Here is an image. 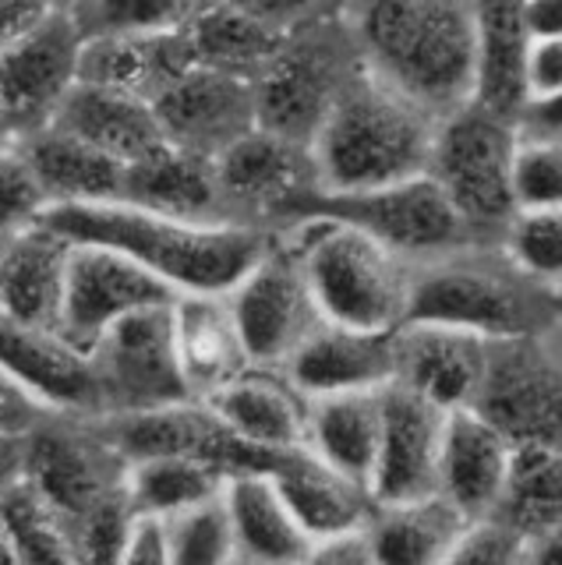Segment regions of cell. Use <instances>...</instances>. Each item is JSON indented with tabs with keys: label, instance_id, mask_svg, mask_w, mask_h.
Wrapping results in <instances>:
<instances>
[{
	"label": "cell",
	"instance_id": "cell-1",
	"mask_svg": "<svg viewBox=\"0 0 562 565\" xmlns=\"http://www.w3.org/2000/svg\"><path fill=\"white\" fill-rule=\"evenodd\" d=\"M347 18L364 67L396 93L438 117L474 99L478 0H350Z\"/></svg>",
	"mask_w": 562,
	"mask_h": 565
},
{
	"label": "cell",
	"instance_id": "cell-2",
	"mask_svg": "<svg viewBox=\"0 0 562 565\" xmlns=\"http://www.w3.org/2000/svg\"><path fill=\"white\" fill-rule=\"evenodd\" d=\"M43 223L67 241L125 252L152 276H160L173 294H226L276 237L241 223L163 216L131 202L50 205Z\"/></svg>",
	"mask_w": 562,
	"mask_h": 565
},
{
	"label": "cell",
	"instance_id": "cell-3",
	"mask_svg": "<svg viewBox=\"0 0 562 565\" xmlns=\"http://www.w3.org/2000/svg\"><path fill=\"white\" fill-rule=\"evenodd\" d=\"M435 131L438 114L361 67L311 141L322 191H372L428 173Z\"/></svg>",
	"mask_w": 562,
	"mask_h": 565
},
{
	"label": "cell",
	"instance_id": "cell-4",
	"mask_svg": "<svg viewBox=\"0 0 562 565\" xmlns=\"http://www.w3.org/2000/svg\"><path fill=\"white\" fill-rule=\"evenodd\" d=\"M284 237L301 258L322 318L382 332L407 322L417 265L375 241L368 230L329 212H311Z\"/></svg>",
	"mask_w": 562,
	"mask_h": 565
},
{
	"label": "cell",
	"instance_id": "cell-5",
	"mask_svg": "<svg viewBox=\"0 0 562 565\" xmlns=\"http://www.w3.org/2000/svg\"><path fill=\"white\" fill-rule=\"evenodd\" d=\"M481 244L414 269L407 322H443L485 335L488 343L541 335L555 318V294L527 279L513 262L499 255H474Z\"/></svg>",
	"mask_w": 562,
	"mask_h": 565
},
{
	"label": "cell",
	"instance_id": "cell-6",
	"mask_svg": "<svg viewBox=\"0 0 562 565\" xmlns=\"http://www.w3.org/2000/svg\"><path fill=\"white\" fill-rule=\"evenodd\" d=\"M361 67L347 11L290 29L255 78L258 128L311 146Z\"/></svg>",
	"mask_w": 562,
	"mask_h": 565
},
{
	"label": "cell",
	"instance_id": "cell-7",
	"mask_svg": "<svg viewBox=\"0 0 562 565\" xmlns=\"http://www.w3.org/2000/svg\"><path fill=\"white\" fill-rule=\"evenodd\" d=\"M520 141V120L464 103L438 117L428 177L449 194L456 212L485 244L499 241L502 226L517 212L509 170Z\"/></svg>",
	"mask_w": 562,
	"mask_h": 565
},
{
	"label": "cell",
	"instance_id": "cell-8",
	"mask_svg": "<svg viewBox=\"0 0 562 565\" xmlns=\"http://www.w3.org/2000/svg\"><path fill=\"white\" fill-rule=\"evenodd\" d=\"M216 181L226 220L266 234H287L322 194L311 146L269 128H255L220 152Z\"/></svg>",
	"mask_w": 562,
	"mask_h": 565
},
{
	"label": "cell",
	"instance_id": "cell-9",
	"mask_svg": "<svg viewBox=\"0 0 562 565\" xmlns=\"http://www.w3.org/2000/svg\"><path fill=\"white\" fill-rule=\"evenodd\" d=\"M311 212H329V216L368 230L375 241L393 247L411 265H425L435 258L467 252L474 244H485L467 226L460 212H456L449 194L428 173H417L407 177V181L372 188V191H347V194L322 191L315 199Z\"/></svg>",
	"mask_w": 562,
	"mask_h": 565
},
{
	"label": "cell",
	"instance_id": "cell-10",
	"mask_svg": "<svg viewBox=\"0 0 562 565\" xmlns=\"http://www.w3.org/2000/svg\"><path fill=\"white\" fill-rule=\"evenodd\" d=\"M226 300L237 315L252 361L262 367H284L305 335L322 322L301 258L284 234H276L248 273L226 290Z\"/></svg>",
	"mask_w": 562,
	"mask_h": 565
},
{
	"label": "cell",
	"instance_id": "cell-11",
	"mask_svg": "<svg viewBox=\"0 0 562 565\" xmlns=\"http://www.w3.org/2000/svg\"><path fill=\"white\" fill-rule=\"evenodd\" d=\"M25 481L64 512L75 537L85 512L125 488L128 459L99 431L96 417L54 414L25 435Z\"/></svg>",
	"mask_w": 562,
	"mask_h": 565
},
{
	"label": "cell",
	"instance_id": "cell-12",
	"mask_svg": "<svg viewBox=\"0 0 562 565\" xmlns=\"http://www.w3.org/2000/svg\"><path fill=\"white\" fill-rule=\"evenodd\" d=\"M170 305L120 318L89 350L99 382V417L146 411V406L191 396L178 364V350H173Z\"/></svg>",
	"mask_w": 562,
	"mask_h": 565
},
{
	"label": "cell",
	"instance_id": "cell-13",
	"mask_svg": "<svg viewBox=\"0 0 562 565\" xmlns=\"http://www.w3.org/2000/svg\"><path fill=\"white\" fill-rule=\"evenodd\" d=\"M474 406L517 446L562 449V364L541 347V335L488 347L485 385Z\"/></svg>",
	"mask_w": 562,
	"mask_h": 565
},
{
	"label": "cell",
	"instance_id": "cell-14",
	"mask_svg": "<svg viewBox=\"0 0 562 565\" xmlns=\"http://www.w3.org/2000/svg\"><path fill=\"white\" fill-rule=\"evenodd\" d=\"M72 244L75 247L67 258L57 329L78 347L93 350L99 335L117 326L120 318L170 305L178 297L160 276H152L146 265H138L125 252L89 241Z\"/></svg>",
	"mask_w": 562,
	"mask_h": 565
},
{
	"label": "cell",
	"instance_id": "cell-15",
	"mask_svg": "<svg viewBox=\"0 0 562 565\" xmlns=\"http://www.w3.org/2000/svg\"><path fill=\"white\" fill-rule=\"evenodd\" d=\"M82 46L85 35L61 4L22 40L0 50V110L19 138L46 128L82 82Z\"/></svg>",
	"mask_w": 562,
	"mask_h": 565
},
{
	"label": "cell",
	"instance_id": "cell-16",
	"mask_svg": "<svg viewBox=\"0 0 562 565\" xmlns=\"http://www.w3.org/2000/svg\"><path fill=\"white\" fill-rule=\"evenodd\" d=\"M96 424L128 463L146 456H199L226 473L269 467L266 456L252 449L248 441H241L220 420L213 406L195 396L163 406H146V411L103 414L96 417Z\"/></svg>",
	"mask_w": 562,
	"mask_h": 565
},
{
	"label": "cell",
	"instance_id": "cell-17",
	"mask_svg": "<svg viewBox=\"0 0 562 565\" xmlns=\"http://www.w3.org/2000/svg\"><path fill=\"white\" fill-rule=\"evenodd\" d=\"M163 138L216 159L258 128L255 82L195 64L152 103Z\"/></svg>",
	"mask_w": 562,
	"mask_h": 565
},
{
	"label": "cell",
	"instance_id": "cell-18",
	"mask_svg": "<svg viewBox=\"0 0 562 565\" xmlns=\"http://www.w3.org/2000/svg\"><path fill=\"white\" fill-rule=\"evenodd\" d=\"M446 411L390 382L382 393V438L372 470L375 505L411 502L438 491V449H443Z\"/></svg>",
	"mask_w": 562,
	"mask_h": 565
},
{
	"label": "cell",
	"instance_id": "cell-19",
	"mask_svg": "<svg viewBox=\"0 0 562 565\" xmlns=\"http://www.w3.org/2000/svg\"><path fill=\"white\" fill-rule=\"evenodd\" d=\"M0 364L50 414L99 417V382L93 353L57 326H22L0 318Z\"/></svg>",
	"mask_w": 562,
	"mask_h": 565
},
{
	"label": "cell",
	"instance_id": "cell-20",
	"mask_svg": "<svg viewBox=\"0 0 562 565\" xmlns=\"http://www.w3.org/2000/svg\"><path fill=\"white\" fill-rule=\"evenodd\" d=\"M513 456L517 441L478 406L449 411L443 424V449H438V494L467 520L496 516L513 473Z\"/></svg>",
	"mask_w": 562,
	"mask_h": 565
},
{
	"label": "cell",
	"instance_id": "cell-21",
	"mask_svg": "<svg viewBox=\"0 0 562 565\" xmlns=\"http://www.w3.org/2000/svg\"><path fill=\"white\" fill-rule=\"evenodd\" d=\"M488 340L443 322H403L396 329V379L438 411L474 406L488 371Z\"/></svg>",
	"mask_w": 562,
	"mask_h": 565
},
{
	"label": "cell",
	"instance_id": "cell-22",
	"mask_svg": "<svg viewBox=\"0 0 562 565\" xmlns=\"http://www.w3.org/2000/svg\"><path fill=\"white\" fill-rule=\"evenodd\" d=\"M284 375L308 399L385 388L396 379V329H354L322 318L287 358Z\"/></svg>",
	"mask_w": 562,
	"mask_h": 565
},
{
	"label": "cell",
	"instance_id": "cell-23",
	"mask_svg": "<svg viewBox=\"0 0 562 565\" xmlns=\"http://www.w3.org/2000/svg\"><path fill=\"white\" fill-rule=\"evenodd\" d=\"M170 326L184 385L195 399L216 396L255 364L226 294H178L170 305Z\"/></svg>",
	"mask_w": 562,
	"mask_h": 565
},
{
	"label": "cell",
	"instance_id": "cell-24",
	"mask_svg": "<svg viewBox=\"0 0 562 565\" xmlns=\"http://www.w3.org/2000/svg\"><path fill=\"white\" fill-rule=\"evenodd\" d=\"M266 470L311 544L343 530H361L375 516L372 491L308 446L276 452Z\"/></svg>",
	"mask_w": 562,
	"mask_h": 565
},
{
	"label": "cell",
	"instance_id": "cell-25",
	"mask_svg": "<svg viewBox=\"0 0 562 565\" xmlns=\"http://www.w3.org/2000/svg\"><path fill=\"white\" fill-rule=\"evenodd\" d=\"M205 403L220 414L226 428L266 459L284 449L305 446L308 396L284 375V367L252 364Z\"/></svg>",
	"mask_w": 562,
	"mask_h": 565
},
{
	"label": "cell",
	"instance_id": "cell-26",
	"mask_svg": "<svg viewBox=\"0 0 562 565\" xmlns=\"http://www.w3.org/2000/svg\"><path fill=\"white\" fill-rule=\"evenodd\" d=\"M72 241L43 220L4 237L0 247V318L22 326H57Z\"/></svg>",
	"mask_w": 562,
	"mask_h": 565
},
{
	"label": "cell",
	"instance_id": "cell-27",
	"mask_svg": "<svg viewBox=\"0 0 562 565\" xmlns=\"http://www.w3.org/2000/svg\"><path fill=\"white\" fill-rule=\"evenodd\" d=\"M120 202L163 212V216L231 223L220 199L216 159L181 149L173 141H160L156 149L125 167Z\"/></svg>",
	"mask_w": 562,
	"mask_h": 565
},
{
	"label": "cell",
	"instance_id": "cell-28",
	"mask_svg": "<svg viewBox=\"0 0 562 565\" xmlns=\"http://www.w3.org/2000/svg\"><path fill=\"white\" fill-rule=\"evenodd\" d=\"M191 67H195V57H191L184 29L93 35L82 46V82L120 88L146 103L160 99Z\"/></svg>",
	"mask_w": 562,
	"mask_h": 565
},
{
	"label": "cell",
	"instance_id": "cell-29",
	"mask_svg": "<svg viewBox=\"0 0 562 565\" xmlns=\"http://www.w3.org/2000/svg\"><path fill=\"white\" fill-rule=\"evenodd\" d=\"M223 502L234 526V562L297 565L308 562L311 537L294 520L269 470H241L223 484Z\"/></svg>",
	"mask_w": 562,
	"mask_h": 565
},
{
	"label": "cell",
	"instance_id": "cell-30",
	"mask_svg": "<svg viewBox=\"0 0 562 565\" xmlns=\"http://www.w3.org/2000/svg\"><path fill=\"white\" fill-rule=\"evenodd\" d=\"M50 124L78 135L82 141L120 159L125 167L156 149L160 141H167L152 103L96 82H78Z\"/></svg>",
	"mask_w": 562,
	"mask_h": 565
},
{
	"label": "cell",
	"instance_id": "cell-31",
	"mask_svg": "<svg viewBox=\"0 0 562 565\" xmlns=\"http://www.w3.org/2000/svg\"><path fill=\"white\" fill-rule=\"evenodd\" d=\"M19 141L40 177L50 205L120 202V191H125V163L120 159L57 128V124L29 131Z\"/></svg>",
	"mask_w": 562,
	"mask_h": 565
},
{
	"label": "cell",
	"instance_id": "cell-32",
	"mask_svg": "<svg viewBox=\"0 0 562 565\" xmlns=\"http://www.w3.org/2000/svg\"><path fill=\"white\" fill-rule=\"evenodd\" d=\"M527 53L520 0H478V64H474V103L520 120L527 110Z\"/></svg>",
	"mask_w": 562,
	"mask_h": 565
},
{
	"label": "cell",
	"instance_id": "cell-33",
	"mask_svg": "<svg viewBox=\"0 0 562 565\" xmlns=\"http://www.w3.org/2000/svg\"><path fill=\"white\" fill-rule=\"evenodd\" d=\"M382 393L385 388H361V393H332L308 399L305 446L329 459L332 467H340L347 477L361 481L364 488L372 484L382 438Z\"/></svg>",
	"mask_w": 562,
	"mask_h": 565
},
{
	"label": "cell",
	"instance_id": "cell-34",
	"mask_svg": "<svg viewBox=\"0 0 562 565\" xmlns=\"http://www.w3.org/2000/svg\"><path fill=\"white\" fill-rule=\"evenodd\" d=\"M464 526V512L435 491L425 499L375 505L368 537H372L375 565H435L449 562Z\"/></svg>",
	"mask_w": 562,
	"mask_h": 565
},
{
	"label": "cell",
	"instance_id": "cell-35",
	"mask_svg": "<svg viewBox=\"0 0 562 565\" xmlns=\"http://www.w3.org/2000/svg\"><path fill=\"white\" fill-rule=\"evenodd\" d=\"M184 35L195 64L255 82L287 32L273 29L252 11L231 4V0H205L199 14L188 22Z\"/></svg>",
	"mask_w": 562,
	"mask_h": 565
},
{
	"label": "cell",
	"instance_id": "cell-36",
	"mask_svg": "<svg viewBox=\"0 0 562 565\" xmlns=\"http://www.w3.org/2000/svg\"><path fill=\"white\" fill-rule=\"evenodd\" d=\"M226 470L199 456H146L128 463V494L138 512L173 516L195 502L213 499L226 484Z\"/></svg>",
	"mask_w": 562,
	"mask_h": 565
},
{
	"label": "cell",
	"instance_id": "cell-37",
	"mask_svg": "<svg viewBox=\"0 0 562 565\" xmlns=\"http://www.w3.org/2000/svg\"><path fill=\"white\" fill-rule=\"evenodd\" d=\"M499 516L531 541L562 526V449L517 446Z\"/></svg>",
	"mask_w": 562,
	"mask_h": 565
},
{
	"label": "cell",
	"instance_id": "cell-38",
	"mask_svg": "<svg viewBox=\"0 0 562 565\" xmlns=\"http://www.w3.org/2000/svg\"><path fill=\"white\" fill-rule=\"evenodd\" d=\"M0 523L8 530L14 562H78L72 523L36 484L25 481V473L0 491Z\"/></svg>",
	"mask_w": 562,
	"mask_h": 565
},
{
	"label": "cell",
	"instance_id": "cell-39",
	"mask_svg": "<svg viewBox=\"0 0 562 565\" xmlns=\"http://www.w3.org/2000/svg\"><path fill=\"white\" fill-rule=\"evenodd\" d=\"M205 0H67L85 40L128 32H181Z\"/></svg>",
	"mask_w": 562,
	"mask_h": 565
},
{
	"label": "cell",
	"instance_id": "cell-40",
	"mask_svg": "<svg viewBox=\"0 0 562 565\" xmlns=\"http://www.w3.org/2000/svg\"><path fill=\"white\" fill-rule=\"evenodd\" d=\"M502 255L544 290L562 287V209H517L499 234Z\"/></svg>",
	"mask_w": 562,
	"mask_h": 565
},
{
	"label": "cell",
	"instance_id": "cell-41",
	"mask_svg": "<svg viewBox=\"0 0 562 565\" xmlns=\"http://www.w3.org/2000/svg\"><path fill=\"white\" fill-rule=\"evenodd\" d=\"M170 565H226L234 562V526L223 491L167 516Z\"/></svg>",
	"mask_w": 562,
	"mask_h": 565
},
{
	"label": "cell",
	"instance_id": "cell-42",
	"mask_svg": "<svg viewBox=\"0 0 562 565\" xmlns=\"http://www.w3.org/2000/svg\"><path fill=\"white\" fill-rule=\"evenodd\" d=\"M509 188L517 209H562V138L520 131Z\"/></svg>",
	"mask_w": 562,
	"mask_h": 565
},
{
	"label": "cell",
	"instance_id": "cell-43",
	"mask_svg": "<svg viewBox=\"0 0 562 565\" xmlns=\"http://www.w3.org/2000/svg\"><path fill=\"white\" fill-rule=\"evenodd\" d=\"M50 209V199L32 170L22 141L0 149V237H11L19 230L40 223Z\"/></svg>",
	"mask_w": 562,
	"mask_h": 565
},
{
	"label": "cell",
	"instance_id": "cell-44",
	"mask_svg": "<svg viewBox=\"0 0 562 565\" xmlns=\"http://www.w3.org/2000/svg\"><path fill=\"white\" fill-rule=\"evenodd\" d=\"M135 512L138 509L128 494V484L114 491L110 499H103L99 505H93L75 523V558L78 562H120Z\"/></svg>",
	"mask_w": 562,
	"mask_h": 565
},
{
	"label": "cell",
	"instance_id": "cell-45",
	"mask_svg": "<svg viewBox=\"0 0 562 565\" xmlns=\"http://www.w3.org/2000/svg\"><path fill=\"white\" fill-rule=\"evenodd\" d=\"M449 562H467V565H509V562H527V537L520 530L502 520L499 512L496 516H478L467 520V526L456 537Z\"/></svg>",
	"mask_w": 562,
	"mask_h": 565
},
{
	"label": "cell",
	"instance_id": "cell-46",
	"mask_svg": "<svg viewBox=\"0 0 562 565\" xmlns=\"http://www.w3.org/2000/svg\"><path fill=\"white\" fill-rule=\"evenodd\" d=\"M231 4L252 11L279 32H290L308 22H319V18L347 11L350 0H231Z\"/></svg>",
	"mask_w": 562,
	"mask_h": 565
},
{
	"label": "cell",
	"instance_id": "cell-47",
	"mask_svg": "<svg viewBox=\"0 0 562 565\" xmlns=\"http://www.w3.org/2000/svg\"><path fill=\"white\" fill-rule=\"evenodd\" d=\"M46 417H54L46 406L29 396L22 382L0 364V435H29L36 431Z\"/></svg>",
	"mask_w": 562,
	"mask_h": 565
},
{
	"label": "cell",
	"instance_id": "cell-48",
	"mask_svg": "<svg viewBox=\"0 0 562 565\" xmlns=\"http://www.w3.org/2000/svg\"><path fill=\"white\" fill-rule=\"evenodd\" d=\"M120 565H170V537L167 520L152 512H135Z\"/></svg>",
	"mask_w": 562,
	"mask_h": 565
},
{
	"label": "cell",
	"instance_id": "cell-49",
	"mask_svg": "<svg viewBox=\"0 0 562 565\" xmlns=\"http://www.w3.org/2000/svg\"><path fill=\"white\" fill-rule=\"evenodd\" d=\"M562 93V40H531L527 53V103Z\"/></svg>",
	"mask_w": 562,
	"mask_h": 565
},
{
	"label": "cell",
	"instance_id": "cell-50",
	"mask_svg": "<svg viewBox=\"0 0 562 565\" xmlns=\"http://www.w3.org/2000/svg\"><path fill=\"white\" fill-rule=\"evenodd\" d=\"M308 562H326V565H375L372 552V537H368V526L361 530H343V534H332L311 544Z\"/></svg>",
	"mask_w": 562,
	"mask_h": 565
},
{
	"label": "cell",
	"instance_id": "cell-51",
	"mask_svg": "<svg viewBox=\"0 0 562 565\" xmlns=\"http://www.w3.org/2000/svg\"><path fill=\"white\" fill-rule=\"evenodd\" d=\"M54 8H61L54 0H0V50L36 29Z\"/></svg>",
	"mask_w": 562,
	"mask_h": 565
},
{
	"label": "cell",
	"instance_id": "cell-52",
	"mask_svg": "<svg viewBox=\"0 0 562 565\" xmlns=\"http://www.w3.org/2000/svg\"><path fill=\"white\" fill-rule=\"evenodd\" d=\"M520 18L531 40H562V0H520Z\"/></svg>",
	"mask_w": 562,
	"mask_h": 565
},
{
	"label": "cell",
	"instance_id": "cell-53",
	"mask_svg": "<svg viewBox=\"0 0 562 565\" xmlns=\"http://www.w3.org/2000/svg\"><path fill=\"white\" fill-rule=\"evenodd\" d=\"M520 131L562 138V93L527 103V110L520 114Z\"/></svg>",
	"mask_w": 562,
	"mask_h": 565
},
{
	"label": "cell",
	"instance_id": "cell-54",
	"mask_svg": "<svg viewBox=\"0 0 562 565\" xmlns=\"http://www.w3.org/2000/svg\"><path fill=\"white\" fill-rule=\"evenodd\" d=\"M25 473V435H0V491Z\"/></svg>",
	"mask_w": 562,
	"mask_h": 565
},
{
	"label": "cell",
	"instance_id": "cell-55",
	"mask_svg": "<svg viewBox=\"0 0 562 565\" xmlns=\"http://www.w3.org/2000/svg\"><path fill=\"white\" fill-rule=\"evenodd\" d=\"M527 562H562V526L527 541Z\"/></svg>",
	"mask_w": 562,
	"mask_h": 565
},
{
	"label": "cell",
	"instance_id": "cell-56",
	"mask_svg": "<svg viewBox=\"0 0 562 565\" xmlns=\"http://www.w3.org/2000/svg\"><path fill=\"white\" fill-rule=\"evenodd\" d=\"M11 141H19V131H14V124L8 120V114L0 110V149L11 146Z\"/></svg>",
	"mask_w": 562,
	"mask_h": 565
},
{
	"label": "cell",
	"instance_id": "cell-57",
	"mask_svg": "<svg viewBox=\"0 0 562 565\" xmlns=\"http://www.w3.org/2000/svg\"><path fill=\"white\" fill-rule=\"evenodd\" d=\"M0 562H14V552H11V541H8L4 523H0Z\"/></svg>",
	"mask_w": 562,
	"mask_h": 565
},
{
	"label": "cell",
	"instance_id": "cell-58",
	"mask_svg": "<svg viewBox=\"0 0 562 565\" xmlns=\"http://www.w3.org/2000/svg\"><path fill=\"white\" fill-rule=\"evenodd\" d=\"M555 305H559V315H562V287L555 290Z\"/></svg>",
	"mask_w": 562,
	"mask_h": 565
},
{
	"label": "cell",
	"instance_id": "cell-59",
	"mask_svg": "<svg viewBox=\"0 0 562 565\" xmlns=\"http://www.w3.org/2000/svg\"><path fill=\"white\" fill-rule=\"evenodd\" d=\"M54 4H67V0H54Z\"/></svg>",
	"mask_w": 562,
	"mask_h": 565
},
{
	"label": "cell",
	"instance_id": "cell-60",
	"mask_svg": "<svg viewBox=\"0 0 562 565\" xmlns=\"http://www.w3.org/2000/svg\"><path fill=\"white\" fill-rule=\"evenodd\" d=\"M0 247H4V237H0Z\"/></svg>",
	"mask_w": 562,
	"mask_h": 565
}]
</instances>
